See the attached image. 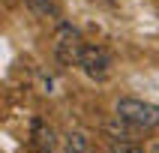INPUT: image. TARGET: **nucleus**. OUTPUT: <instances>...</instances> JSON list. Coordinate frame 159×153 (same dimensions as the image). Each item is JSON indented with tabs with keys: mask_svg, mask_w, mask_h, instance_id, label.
Instances as JSON below:
<instances>
[{
	"mask_svg": "<svg viewBox=\"0 0 159 153\" xmlns=\"http://www.w3.org/2000/svg\"><path fill=\"white\" fill-rule=\"evenodd\" d=\"M114 114L123 117V120H129L132 126H138V129H156L159 126V105H153V102H144V99H135V96H123L114 102Z\"/></svg>",
	"mask_w": 159,
	"mask_h": 153,
	"instance_id": "obj_1",
	"label": "nucleus"
},
{
	"mask_svg": "<svg viewBox=\"0 0 159 153\" xmlns=\"http://www.w3.org/2000/svg\"><path fill=\"white\" fill-rule=\"evenodd\" d=\"M81 51H84V39H81L78 27H72L69 21H60L57 33H54V57L63 66H78Z\"/></svg>",
	"mask_w": 159,
	"mask_h": 153,
	"instance_id": "obj_2",
	"label": "nucleus"
},
{
	"mask_svg": "<svg viewBox=\"0 0 159 153\" xmlns=\"http://www.w3.org/2000/svg\"><path fill=\"white\" fill-rule=\"evenodd\" d=\"M78 69L84 72L90 81H105L108 75H111V54H108L102 45H84Z\"/></svg>",
	"mask_w": 159,
	"mask_h": 153,
	"instance_id": "obj_3",
	"label": "nucleus"
},
{
	"mask_svg": "<svg viewBox=\"0 0 159 153\" xmlns=\"http://www.w3.org/2000/svg\"><path fill=\"white\" fill-rule=\"evenodd\" d=\"M102 132H105L111 141H138L144 129H138V126H132L129 120L114 114V120H105V123H102Z\"/></svg>",
	"mask_w": 159,
	"mask_h": 153,
	"instance_id": "obj_4",
	"label": "nucleus"
},
{
	"mask_svg": "<svg viewBox=\"0 0 159 153\" xmlns=\"http://www.w3.org/2000/svg\"><path fill=\"white\" fill-rule=\"evenodd\" d=\"M33 144L39 153H54V147H57L51 126H45L42 120H33Z\"/></svg>",
	"mask_w": 159,
	"mask_h": 153,
	"instance_id": "obj_5",
	"label": "nucleus"
},
{
	"mask_svg": "<svg viewBox=\"0 0 159 153\" xmlns=\"http://www.w3.org/2000/svg\"><path fill=\"white\" fill-rule=\"evenodd\" d=\"M27 9L39 18H60V6L54 0H27Z\"/></svg>",
	"mask_w": 159,
	"mask_h": 153,
	"instance_id": "obj_6",
	"label": "nucleus"
},
{
	"mask_svg": "<svg viewBox=\"0 0 159 153\" xmlns=\"http://www.w3.org/2000/svg\"><path fill=\"white\" fill-rule=\"evenodd\" d=\"M90 150V141H87V135L84 132H69L66 135V144H63V153H87Z\"/></svg>",
	"mask_w": 159,
	"mask_h": 153,
	"instance_id": "obj_7",
	"label": "nucleus"
},
{
	"mask_svg": "<svg viewBox=\"0 0 159 153\" xmlns=\"http://www.w3.org/2000/svg\"><path fill=\"white\" fill-rule=\"evenodd\" d=\"M108 153H147L138 141H114Z\"/></svg>",
	"mask_w": 159,
	"mask_h": 153,
	"instance_id": "obj_8",
	"label": "nucleus"
},
{
	"mask_svg": "<svg viewBox=\"0 0 159 153\" xmlns=\"http://www.w3.org/2000/svg\"><path fill=\"white\" fill-rule=\"evenodd\" d=\"M150 153H159V141H156V144H153V150H150Z\"/></svg>",
	"mask_w": 159,
	"mask_h": 153,
	"instance_id": "obj_9",
	"label": "nucleus"
}]
</instances>
